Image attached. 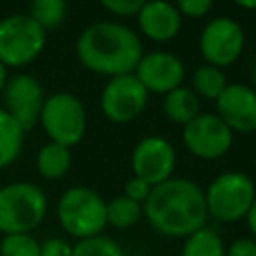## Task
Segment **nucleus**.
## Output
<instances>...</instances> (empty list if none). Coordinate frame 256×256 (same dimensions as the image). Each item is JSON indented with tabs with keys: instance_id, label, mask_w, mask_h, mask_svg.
Instances as JSON below:
<instances>
[{
	"instance_id": "nucleus-27",
	"label": "nucleus",
	"mask_w": 256,
	"mask_h": 256,
	"mask_svg": "<svg viewBox=\"0 0 256 256\" xmlns=\"http://www.w3.org/2000/svg\"><path fill=\"white\" fill-rule=\"evenodd\" d=\"M40 256H72V244L64 238L52 236L40 244Z\"/></svg>"
},
{
	"instance_id": "nucleus-16",
	"label": "nucleus",
	"mask_w": 256,
	"mask_h": 256,
	"mask_svg": "<svg viewBox=\"0 0 256 256\" xmlns=\"http://www.w3.org/2000/svg\"><path fill=\"white\" fill-rule=\"evenodd\" d=\"M162 110L172 122L186 126L190 120H194L200 114V98L192 92V88L178 86L168 94H164Z\"/></svg>"
},
{
	"instance_id": "nucleus-5",
	"label": "nucleus",
	"mask_w": 256,
	"mask_h": 256,
	"mask_svg": "<svg viewBox=\"0 0 256 256\" xmlns=\"http://www.w3.org/2000/svg\"><path fill=\"white\" fill-rule=\"evenodd\" d=\"M56 216L70 236L84 240L102 234L106 226V202L88 186H72L60 196Z\"/></svg>"
},
{
	"instance_id": "nucleus-29",
	"label": "nucleus",
	"mask_w": 256,
	"mask_h": 256,
	"mask_svg": "<svg viewBox=\"0 0 256 256\" xmlns=\"http://www.w3.org/2000/svg\"><path fill=\"white\" fill-rule=\"evenodd\" d=\"M226 256H256V240L248 236L232 240L226 248Z\"/></svg>"
},
{
	"instance_id": "nucleus-7",
	"label": "nucleus",
	"mask_w": 256,
	"mask_h": 256,
	"mask_svg": "<svg viewBox=\"0 0 256 256\" xmlns=\"http://www.w3.org/2000/svg\"><path fill=\"white\" fill-rule=\"evenodd\" d=\"M46 46V32L24 12L0 20V62L18 68L34 62Z\"/></svg>"
},
{
	"instance_id": "nucleus-9",
	"label": "nucleus",
	"mask_w": 256,
	"mask_h": 256,
	"mask_svg": "<svg viewBox=\"0 0 256 256\" xmlns=\"http://www.w3.org/2000/svg\"><path fill=\"white\" fill-rule=\"evenodd\" d=\"M148 106V92L134 74L110 78L100 92L102 114L116 124L136 120Z\"/></svg>"
},
{
	"instance_id": "nucleus-23",
	"label": "nucleus",
	"mask_w": 256,
	"mask_h": 256,
	"mask_svg": "<svg viewBox=\"0 0 256 256\" xmlns=\"http://www.w3.org/2000/svg\"><path fill=\"white\" fill-rule=\"evenodd\" d=\"M72 256H126L122 246L104 234L78 240L72 246Z\"/></svg>"
},
{
	"instance_id": "nucleus-26",
	"label": "nucleus",
	"mask_w": 256,
	"mask_h": 256,
	"mask_svg": "<svg viewBox=\"0 0 256 256\" xmlns=\"http://www.w3.org/2000/svg\"><path fill=\"white\" fill-rule=\"evenodd\" d=\"M144 0H104L102 8L116 16H136Z\"/></svg>"
},
{
	"instance_id": "nucleus-24",
	"label": "nucleus",
	"mask_w": 256,
	"mask_h": 256,
	"mask_svg": "<svg viewBox=\"0 0 256 256\" xmlns=\"http://www.w3.org/2000/svg\"><path fill=\"white\" fill-rule=\"evenodd\" d=\"M0 256H40V242L32 234H8L0 242Z\"/></svg>"
},
{
	"instance_id": "nucleus-17",
	"label": "nucleus",
	"mask_w": 256,
	"mask_h": 256,
	"mask_svg": "<svg viewBox=\"0 0 256 256\" xmlns=\"http://www.w3.org/2000/svg\"><path fill=\"white\" fill-rule=\"evenodd\" d=\"M72 166V152L70 148L56 144V142H48L38 150L36 156V168L40 172V176H44L46 180H58L62 178Z\"/></svg>"
},
{
	"instance_id": "nucleus-1",
	"label": "nucleus",
	"mask_w": 256,
	"mask_h": 256,
	"mask_svg": "<svg viewBox=\"0 0 256 256\" xmlns=\"http://www.w3.org/2000/svg\"><path fill=\"white\" fill-rule=\"evenodd\" d=\"M142 210L148 224L170 238H186L204 228L208 220L204 188L178 176L152 186Z\"/></svg>"
},
{
	"instance_id": "nucleus-8",
	"label": "nucleus",
	"mask_w": 256,
	"mask_h": 256,
	"mask_svg": "<svg viewBox=\"0 0 256 256\" xmlns=\"http://www.w3.org/2000/svg\"><path fill=\"white\" fill-rule=\"evenodd\" d=\"M244 44V28L238 20L230 16H216L208 20L198 38V48L206 64L222 70L232 66L240 58Z\"/></svg>"
},
{
	"instance_id": "nucleus-4",
	"label": "nucleus",
	"mask_w": 256,
	"mask_h": 256,
	"mask_svg": "<svg viewBox=\"0 0 256 256\" xmlns=\"http://www.w3.org/2000/svg\"><path fill=\"white\" fill-rule=\"evenodd\" d=\"M204 200L208 216L224 224H232L246 218L256 200V184L246 172H220L204 190Z\"/></svg>"
},
{
	"instance_id": "nucleus-20",
	"label": "nucleus",
	"mask_w": 256,
	"mask_h": 256,
	"mask_svg": "<svg viewBox=\"0 0 256 256\" xmlns=\"http://www.w3.org/2000/svg\"><path fill=\"white\" fill-rule=\"evenodd\" d=\"M226 86H228V78L222 68H216L210 64H200L192 74V92L198 98L216 100Z\"/></svg>"
},
{
	"instance_id": "nucleus-11",
	"label": "nucleus",
	"mask_w": 256,
	"mask_h": 256,
	"mask_svg": "<svg viewBox=\"0 0 256 256\" xmlns=\"http://www.w3.org/2000/svg\"><path fill=\"white\" fill-rule=\"evenodd\" d=\"M130 166L136 178L150 186H158L172 178L176 168V150L172 142L162 136H144L132 150Z\"/></svg>"
},
{
	"instance_id": "nucleus-32",
	"label": "nucleus",
	"mask_w": 256,
	"mask_h": 256,
	"mask_svg": "<svg viewBox=\"0 0 256 256\" xmlns=\"http://www.w3.org/2000/svg\"><path fill=\"white\" fill-rule=\"evenodd\" d=\"M236 6L248 8V10H256V0H236Z\"/></svg>"
},
{
	"instance_id": "nucleus-18",
	"label": "nucleus",
	"mask_w": 256,
	"mask_h": 256,
	"mask_svg": "<svg viewBox=\"0 0 256 256\" xmlns=\"http://www.w3.org/2000/svg\"><path fill=\"white\" fill-rule=\"evenodd\" d=\"M24 134L26 132L14 122V118L0 108V168H6L20 156Z\"/></svg>"
},
{
	"instance_id": "nucleus-21",
	"label": "nucleus",
	"mask_w": 256,
	"mask_h": 256,
	"mask_svg": "<svg viewBox=\"0 0 256 256\" xmlns=\"http://www.w3.org/2000/svg\"><path fill=\"white\" fill-rule=\"evenodd\" d=\"M142 204L126 198L124 194L106 202V224H112L114 228H132L142 220Z\"/></svg>"
},
{
	"instance_id": "nucleus-19",
	"label": "nucleus",
	"mask_w": 256,
	"mask_h": 256,
	"mask_svg": "<svg viewBox=\"0 0 256 256\" xmlns=\"http://www.w3.org/2000/svg\"><path fill=\"white\" fill-rule=\"evenodd\" d=\"M182 256H226V246L214 228H200L184 238Z\"/></svg>"
},
{
	"instance_id": "nucleus-28",
	"label": "nucleus",
	"mask_w": 256,
	"mask_h": 256,
	"mask_svg": "<svg viewBox=\"0 0 256 256\" xmlns=\"http://www.w3.org/2000/svg\"><path fill=\"white\" fill-rule=\"evenodd\" d=\"M150 190H152V186L146 184L144 180L136 178V176H132V178L124 184V196L130 198V200H134V202H138V204H144V202H146Z\"/></svg>"
},
{
	"instance_id": "nucleus-13",
	"label": "nucleus",
	"mask_w": 256,
	"mask_h": 256,
	"mask_svg": "<svg viewBox=\"0 0 256 256\" xmlns=\"http://www.w3.org/2000/svg\"><path fill=\"white\" fill-rule=\"evenodd\" d=\"M134 76L146 88V92L168 94L170 90L182 86L186 78V66L180 56L168 50H152L144 52Z\"/></svg>"
},
{
	"instance_id": "nucleus-30",
	"label": "nucleus",
	"mask_w": 256,
	"mask_h": 256,
	"mask_svg": "<svg viewBox=\"0 0 256 256\" xmlns=\"http://www.w3.org/2000/svg\"><path fill=\"white\" fill-rule=\"evenodd\" d=\"M246 224H248V230L252 232V236H254V240H256V200H254V204L250 206V210H248V214H246Z\"/></svg>"
},
{
	"instance_id": "nucleus-6",
	"label": "nucleus",
	"mask_w": 256,
	"mask_h": 256,
	"mask_svg": "<svg viewBox=\"0 0 256 256\" xmlns=\"http://www.w3.org/2000/svg\"><path fill=\"white\" fill-rule=\"evenodd\" d=\"M38 122L50 142L66 148L76 146L86 134V110L80 98L72 92H54L46 96Z\"/></svg>"
},
{
	"instance_id": "nucleus-14",
	"label": "nucleus",
	"mask_w": 256,
	"mask_h": 256,
	"mask_svg": "<svg viewBox=\"0 0 256 256\" xmlns=\"http://www.w3.org/2000/svg\"><path fill=\"white\" fill-rule=\"evenodd\" d=\"M216 116L232 130L240 134L256 132V88L248 84H228L214 100Z\"/></svg>"
},
{
	"instance_id": "nucleus-22",
	"label": "nucleus",
	"mask_w": 256,
	"mask_h": 256,
	"mask_svg": "<svg viewBox=\"0 0 256 256\" xmlns=\"http://www.w3.org/2000/svg\"><path fill=\"white\" fill-rule=\"evenodd\" d=\"M68 12V4L64 0H34L30 4V12L28 16L44 30H54L58 28Z\"/></svg>"
},
{
	"instance_id": "nucleus-25",
	"label": "nucleus",
	"mask_w": 256,
	"mask_h": 256,
	"mask_svg": "<svg viewBox=\"0 0 256 256\" xmlns=\"http://www.w3.org/2000/svg\"><path fill=\"white\" fill-rule=\"evenodd\" d=\"M174 4L178 8V12L182 14V18L184 16H188V18H204L214 8L212 0H178Z\"/></svg>"
},
{
	"instance_id": "nucleus-10",
	"label": "nucleus",
	"mask_w": 256,
	"mask_h": 256,
	"mask_svg": "<svg viewBox=\"0 0 256 256\" xmlns=\"http://www.w3.org/2000/svg\"><path fill=\"white\" fill-rule=\"evenodd\" d=\"M182 142L196 158L216 160L232 148L234 132L214 112H200L182 128Z\"/></svg>"
},
{
	"instance_id": "nucleus-33",
	"label": "nucleus",
	"mask_w": 256,
	"mask_h": 256,
	"mask_svg": "<svg viewBox=\"0 0 256 256\" xmlns=\"http://www.w3.org/2000/svg\"><path fill=\"white\" fill-rule=\"evenodd\" d=\"M250 74H252V82L256 84V58L252 60V66H250Z\"/></svg>"
},
{
	"instance_id": "nucleus-15",
	"label": "nucleus",
	"mask_w": 256,
	"mask_h": 256,
	"mask_svg": "<svg viewBox=\"0 0 256 256\" xmlns=\"http://www.w3.org/2000/svg\"><path fill=\"white\" fill-rule=\"evenodd\" d=\"M140 32L154 42H168L178 36L182 28V14L174 2L168 0H150L144 2L136 14Z\"/></svg>"
},
{
	"instance_id": "nucleus-3",
	"label": "nucleus",
	"mask_w": 256,
	"mask_h": 256,
	"mask_svg": "<svg viewBox=\"0 0 256 256\" xmlns=\"http://www.w3.org/2000/svg\"><path fill=\"white\" fill-rule=\"evenodd\" d=\"M48 198L32 182H12L0 188V232L30 234L46 216Z\"/></svg>"
},
{
	"instance_id": "nucleus-12",
	"label": "nucleus",
	"mask_w": 256,
	"mask_h": 256,
	"mask_svg": "<svg viewBox=\"0 0 256 256\" xmlns=\"http://www.w3.org/2000/svg\"><path fill=\"white\" fill-rule=\"evenodd\" d=\"M4 110L14 118V122L28 132L38 124L42 104L46 100L42 84L32 74H16L8 78L2 90Z\"/></svg>"
},
{
	"instance_id": "nucleus-31",
	"label": "nucleus",
	"mask_w": 256,
	"mask_h": 256,
	"mask_svg": "<svg viewBox=\"0 0 256 256\" xmlns=\"http://www.w3.org/2000/svg\"><path fill=\"white\" fill-rule=\"evenodd\" d=\"M6 82H8V68L0 62V96H2V90H4Z\"/></svg>"
},
{
	"instance_id": "nucleus-2",
	"label": "nucleus",
	"mask_w": 256,
	"mask_h": 256,
	"mask_svg": "<svg viewBox=\"0 0 256 256\" xmlns=\"http://www.w3.org/2000/svg\"><path fill=\"white\" fill-rule=\"evenodd\" d=\"M142 54L144 46L140 34L126 24L112 20L88 24L76 40V56L80 64L110 78L134 74Z\"/></svg>"
}]
</instances>
